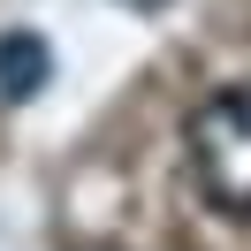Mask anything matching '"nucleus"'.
<instances>
[{"label": "nucleus", "mask_w": 251, "mask_h": 251, "mask_svg": "<svg viewBox=\"0 0 251 251\" xmlns=\"http://www.w3.org/2000/svg\"><path fill=\"white\" fill-rule=\"evenodd\" d=\"M190 175H198L213 213L251 221V84H221L190 114Z\"/></svg>", "instance_id": "1"}, {"label": "nucleus", "mask_w": 251, "mask_h": 251, "mask_svg": "<svg viewBox=\"0 0 251 251\" xmlns=\"http://www.w3.org/2000/svg\"><path fill=\"white\" fill-rule=\"evenodd\" d=\"M46 69H53V53H46L38 31H8L0 38V99H31L46 84Z\"/></svg>", "instance_id": "2"}, {"label": "nucleus", "mask_w": 251, "mask_h": 251, "mask_svg": "<svg viewBox=\"0 0 251 251\" xmlns=\"http://www.w3.org/2000/svg\"><path fill=\"white\" fill-rule=\"evenodd\" d=\"M122 8H160V0H122Z\"/></svg>", "instance_id": "3"}]
</instances>
